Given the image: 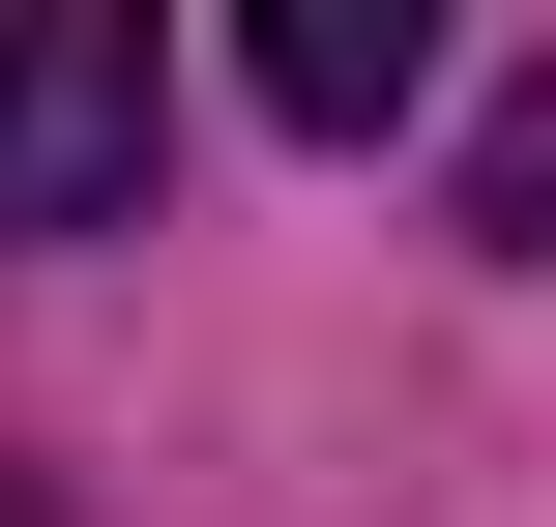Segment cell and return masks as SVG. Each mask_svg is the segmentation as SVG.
<instances>
[{
  "instance_id": "6da1fadb",
  "label": "cell",
  "mask_w": 556,
  "mask_h": 527,
  "mask_svg": "<svg viewBox=\"0 0 556 527\" xmlns=\"http://www.w3.org/2000/svg\"><path fill=\"white\" fill-rule=\"evenodd\" d=\"M176 147V59L117 0H0V235H117Z\"/></svg>"
},
{
  "instance_id": "7a4b0ae2",
  "label": "cell",
  "mask_w": 556,
  "mask_h": 527,
  "mask_svg": "<svg viewBox=\"0 0 556 527\" xmlns=\"http://www.w3.org/2000/svg\"><path fill=\"white\" fill-rule=\"evenodd\" d=\"M410 88H440V29H410V0H264V117H293V147H381Z\"/></svg>"
}]
</instances>
